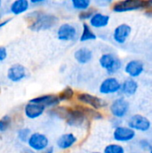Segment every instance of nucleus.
Listing matches in <instances>:
<instances>
[{
  "mask_svg": "<svg viewBox=\"0 0 152 153\" xmlns=\"http://www.w3.org/2000/svg\"><path fill=\"white\" fill-rule=\"evenodd\" d=\"M110 17L108 14H104L102 13L96 12L90 20V26L93 29H101L105 28L109 23Z\"/></svg>",
  "mask_w": 152,
  "mask_h": 153,
  "instance_id": "nucleus-19",
  "label": "nucleus"
},
{
  "mask_svg": "<svg viewBox=\"0 0 152 153\" xmlns=\"http://www.w3.org/2000/svg\"><path fill=\"white\" fill-rule=\"evenodd\" d=\"M104 153H125V149L123 146H121L120 144H116V143H112V144H108V146L105 147L104 149Z\"/></svg>",
  "mask_w": 152,
  "mask_h": 153,
  "instance_id": "nucleus-28",
  "label": "nucleus"
},
{
  "mask_svg": "<svg viewBox=\"0 0 152 153\" xmlns=\"http://www.w3.org/2000/svg\"><path fill=\"white\" fill-rule=\"evenodd\" d=\"M129 102L124 98H118L115 100L110 105V112L113 117L116 118H123L129 111Z\"/></svg>",
  "mask_w": 152,
  "mask_h": 153,
  "instance_id": "nucleus-9",
  "label": "nucleus"
},
{
  "mask_svg": "<svg viewBox=\"0 0 152 153\" xmlns=\"http://www.w3.org/2000/svg\"><path fill=\"white\" fill-rule=\"evenodd\" d=\"M76 100L80 103H82V104L86 105V107L89 106L91 108L96 109V110L101 109V108L108 106V103H107V101L105 100H103V99H101V98H99L98 96L87 93V92H80V93H78L76 95Z\"/></svg>",
  "mask_w": 152,
  "mask_h": 153,
  "instance_id": "nucleus-5",
  "label": "nucleus"
},
{
  "mask_svg": "<svg viewBox=\"0 0 152 153\" xmlns=\"http://www.w3.org/2000/svg\"><path fill=\"white\" fill-rule=\"evenodd\" d=\"M2 5H3V3H2V1L0 0V10L2 9ZM2 16H3L2 13H0V21H1V18H2Z\"/></svg>",
  "mask_w": 152,
  "mask_h": 153,
  "instance_id": "nucleus-36",
  "label": "nucleus"
},
{
  "mask_svg": "<svg viewBox=\"0 0 152 153\" xmlns=\"http://www.w3.org/2000/svg\"><path fill=\"white\" fill-rule=\"evenodd\" d=\"M45 110L46 108L43 106L29 102L24 107V115L29 119H37L44 114Z\"/></svg>",
  "mask_w": 152,
  "mask_h": 153,
  "instance_id": "nucleus-16",
  "label": "nucleus"
},
{
  "mask_svg": "<svg viewBox=\"0 0 152 153\" xmlns=\"http://www.w3.org/2000/svg\"><path fill=\"white\" fill-rule=\"evenodd\" d=\"M138 87H139L138 82L134 79L129 78L124 81V82L121 84L120 91H122V93H124L126 96H133L136 93Z\"/></svg>",
  "mask_w": 152,
  "mask_h": 153,
  "instance_id": "nucleus-21",
  "label": "nucleus"
},
{
  "mask_svg": "<svg viewBox=\"0 0 152 153\" xmlns=\"http://www.w3.org/2000/svg\"><path fill=\"white\" fill-rule=\"evenodd\" d=\"M55 152V148L53 146H48L46 150H44L41 153H54Z\"/></svg>",
  "mask_w": 152,
  "mask_h": 153,
  "instance_id": "nucleus-33",
  "label": "nucleus"
},
{
  "mask_svg": "<svg viewBox=\"0 0 152 153\" xmlns=\"http://www.w3.org/2000/svg\"><path fill=\"white\" fill-rule=\"evenodd\" d=\"M97 4H100V5H104V4L106 5V4H110V2H109V1H108H108H101V2H97Z\"/></svg>",
  "mask_w": 152,
  "mask_h": 153,
  "instance_id": "nucleus-34",
  "label": "nucleus"
},
{
  "mask_svg": "<svg viewBox=\"0 0 152 153\" xmlns=\"http://www.w3.org/2000/svg\"><path fill=\"white\" fill-rule=\"evenodd\" d=\"M91 153H100V152H91Z\"/></svg>",
  "mask_w": 152,
  "mask_h": 153,
  "instance_id": "nucleus-38",
  "label": "nucleus"
},
{
  "mask_svg": "<svg viewBox=\"0 0 152 153\" xmlns=\"http://www.w3.org/2000/svg\"><path fill=\"white\" fill-rule=\"evenodd\" d=\"M135 131L125 126H117L114 130L113 137L116 142L126 143L132 141L135 137Z\"/></svg>",
  "mask_w": 152,
  "mask_h": 153,
  "instance_id": "nucleus-13",
  "label": "nucleus"
},
{
  "mask_svg": "<svg viewBox=\"0 0 152 153\" xmlns=\"http://www.w3.org/2000/svg\"><path fill=\"white\" fill-rule=\"evenodd\" d=\"M29 102L41 105L46 108H53L59 106L60 100L58 99V96L56 94H45V95H41V96L33 98Z\"/></svg>",
  "mask_w": 152,
  "mask_h": 153,
  "instance_id": "nucleus-12",
  "label": "nucleus"
},
{
  "mask_svg": "<svg viewBox=\"0 0 152 153\" xmlns=\"http://www.w3.org/2000/svg\"><path fill=\"white\" fill-rule=\"evenodd\" d=\"M7 79L13 82H19L27 77V70L21 64H14L11 65L6 74Z\"/></svg>",
  "mask_w": 152,
  "mask_h": 153,
  "instance_id": "nucleus-11",
  "label": "nucleus"
},
{
  "mask_svg": "<svg viewBox=\"0 0 152 153\" xmlns=\"http://www.w3.org/2000/svg\"><path fill=\"white\" fill-rule=\"evenodd\" d=\"M96 39H97V35L93 31L92 28L88 23L84 22L82 24V33L80 36V41L86 42L90 40H94Z\"/></svg>",
  "mask_w": 152,
  "mask_h": 153,
  "instance_id": "nucleus-23",
  "label": "nucleus"
},
{
  "mask_svg": "<svg viewBox=\"0 0 152 153\" xmlns=\"http://www.w3.org/2000/svg\"><path fill=\"white\" fill-rule=\"evenodd\" d=\"M73 57H74L75 61L78 64H80V65H87L92 60L93 52L90 48L82 47V48H78L74 52Z\"/></svg>",
  "mask_w": 152,
  "mask_h": 153,
  "instance_id": "nucleus-18",
  "label": "nucleus"
},
{
  "mask_svg": "<svg viewBox=\"0 0 152 153\" xmlns=\"http://www.w3.org/2000/svg\"><path fill=\"white\" fill-rule=\"evenodd\" d=\"M75 107L77 108H79L84 114V116L87 117V119L100 120V119L103 118L102 114L99 111L96 110V109H93L91 108H89V107H86V106H83V105H75Z\"/></svg>",
  "mask_w": 152,
  "mask_h": 153,
  "instance_id": "nucleus-22",
  "label": "nucleus"
},
{
  "mask_svg": "<svg viewBox=\"0 0 152 153\" xmlns=\"http://www.w3.org/2000/svg\"><path fill=\"white\" fill-rule=\"evenodd\" d=\"M144 71L143 63L139 60H131L125 65V72L132 78L140 76Z\"/></svg>",
  "mask_w": 152,
  "mask_h": 153,
  "instance_id": "nucleus-17",
  "label": "nucleus"
},
{
  "mask_svg": "<svg viewBox=\"0 0 152 153\" xmlns=\"http://www.w3.org/2000/svg\"><path fill=\"white\" fill-rule=\"evenodd\" d=\"M28 146L36 152H42L49 146L47 136L42 133H32L27 142Z\"/></svg>",
  "mask_w": 152,
  "mask_h": 153,
  "instance_id": "nucleus-7",
  "label": "nucleus"
},
{
  "mask_svg": "<svg viewBox=\"0 0 152 153\" xmlns=\"http://www.w3.org/2000/svg\"><path fill=\"white\" fill-rule=\"evenodd\" d=\"M11 20H12V19L9 18V19H5V20H3V21H0V30H1L3 27H4L5 25H7V24L10 22Z\"/></svg>",
  "mask_w": 152,
  "mask_h": 153,
  "instance_id": "nucleus-32",
  "label": "nucleus"
},
{
  "mask_svg": "<svg viewBox=\"0 0 152 153\" xmlns=\"http://www.w3.org/2000/svg\"><path fill=\"white\" fill-rule=\"evenodd\" d=\"M7 57V50L4 46H0V62H3Z\"/></svg>",
  "mask_w": 152,
  "mask_h": 153,
  "instance_id": "nucleus-30",
  "label": "nucleus"
},
{
  "mask_svg": "<svg viewBox=\"0 0 152 153\" xmlns=\"http://www.w3.org/2000/svg\"><path fill=\"white\" fill-rule=\"evenodd\" d=\"M132 31L131 26L125 23H122L116 27L113 32V39L118 44H124L129 38Z\"/></svg>",
  "mask_w": 152,
  "mask_h": 153,
  "instance_id": "nucleus-14",
  "label": "nucleus"
},
{
  "mask_svg": "<svg viewBox=\"0 0 152 153\" xmlns=\"http://www.w3.org/2000/svg\"><path fill=\"white\" fill-rule=\"evenodd\" d=\"M100 66L109 74L117 73L122 67V61L119 57L111 53L103 54L99 59Z\"/></svg>",
  "mask_w": 152,
  "mask_h": 153,
  "instance_id": "nucleus-3",
  "label": "nucleus"
},
{
  "mask_svg": "<svg viewBox=\"0 0 152 153\" xmlns=\"http://www.w3.org/2000/svg\"><path fill=\"white\" fill-rule=\"evenodd\" d=\"M146 14H147V15H149V16H152V8L151 9H150L149 11H147V12H146Z\"/></svg>",
  "mask_w": 152,
  "mask_h": 153,
  "instance_id": "nucleus-35",
  "label": "nucleus"
},
{
  "mask_svg": "<svg viewBox=\"0 0 152 153\" xmlns=\"http://www.w3.org/2000/svg\"><path fill=\"white\" fill-rule=\"evenodd\" d=\"M46 1L45 0H30V4L34 5V6H40L42 4H45Z\"/></svg>",
  "mask_w": 152,
  "mask_h": 153,
  "instance_id": "nucleus-31",
  "label": "nucleus"
},
{
  "mask_svg": "<svg viewBox=\"0 0 152 153\" xmlns=\"http://www.w3.org/2000/svg\"><path fill=\"white\" fill-rule=\"evenodd\" d=\"M31 131L30 128L24 127V128H21L19 129V131L17 132V138L18 140L22 143H27L30 134H31Z\"/></svg>",
  "mask_w": 152,
  "mask_h": 153,
  "instance_id": "nucleus-26",
  "label": "nucleus"
},
{
  "mask_svg": "<svg viewBox=\"0 0 152 153\" xmlns=\"http://www.w3.org/2000/svg\"><path fill=\"white\" fill-rule=\"evenodd\" d=\"M141 8H152V0H122L115 2L112 10L116 13L135 11Z\"/></svg>",
  "mask_w": 152,
  "mask_h": 153,
  "instance_id": "nucleus-2",
  "label": "nucleus"
},
{
  "mask_svg": "<svg viewBox=\"0 0 152 153\" xmlns=\"http://www.w3.org/2000/svg\"><path fill=\"white\" fill-rule=\"evenodd\" d=\"M26 19L30 22L29 29L33 31H40L49 30L56 25L59 19L53 13H45L40 10H36L29 13Z\"/></svg>",
  "mask_w": 152,
  "mask_h": 153,
  "instance_id": "nucleus-1",
  "label": "nucleus"
},
{
  "mask_svg": "<svg viewBox=\"0 0 152 153\" xmlns=\"http://www.w3.org/2000/svg\"><path fill=\"white\" fill-rule=\"evenodd\" d=\"M56 36L57 39L61 41H74L75 39H77L79 32L77 27L74 24L65 22L58 27L56 30Z\"/></svg>",
  "mask_w": 152,
  "mask_h": 153,
  "instance_id": "nucleus-6",
  "label": "nucleus"
},
{
  "mask_svg": "<svg viewBox=\"0 0 152 153\" xmlns=\"http://www.w3.org/2000/svg\"><path fill=\"white\" fill-rule=\"evenodd\" d=\"M151 153H152V148H151Z\"/></svg>",
  "mask_w": 152,
  "mask_h": 153,
  "instance_id": "nucleus-37",
  "label": "nucleus"
},
{
  "mask_svg": "<svg viewBox=\"0 0 152 153\" xmlns=\"http://www.w3.org/2000/svg\"><path fill=\"white\" fill-rule=\"evenodd\" d=\"M12 125V118L10 116L5 115L0 119V133L6 132Z\"/></svg>",
  "mask_w": 152,
  "mask_h": 153,
  "instance_id": "nucleus-27",
  "label": "nucleus"
},
{
  "mask_svg": "<svg viewBox=\"0 0 152 153\" xmlns=\"http://www.w3.org/2000/svg\"><path fill=\"white\" fill-rule=\"evenodd\" d=\"M25 153H31V152H25Z\"/></svg>",
  "mask_w": 152,
  "mask_h": 153,
  "instance_id": "nucleus-39",
  "label": "nucleus"
},
{
  "mask_svg": "<svg viewBox=\"0 0 152 153\" xmlns=\"http://www.w3.org/2000/svg\"><path fill=\"white\" fill-rule=\"evenodd\" d=\"M96 13L95 9L93 8H89L85 11H82V12H80L79 13V19L81 21H87V20H90V18L93 16V14Z\"/></svg>",
  "mask_w": 152,
  "mask_h": 153,
  "instance_id": "nucleus-29",
  "label": "nucleus"
},
{
  "mask_svg": "<svg viewBox=\"0 0 152 153\" xmlns=\"http://www.w3.org/2000/svg\"><path fill=\"white\" fill-rule=\"evenodd\" d=\"M151 126V121L142 115H133L128 120V127L133 129V131H141V132H147L150 130Z\"/></svg>",
  "mask_w": 152,
  "mask_h": 153,
  "instance_id": "nucleus-8",
  "label": "nucleus"
},
{
  "mask_svg": "<svg viewBox=\"0 0 152 153\" xmlns=\"http://www.w3.org/2000/svg\"><path fill=\"white\" fill-rule=\"evenodd\" d=\"M78 139L73 133H66L60 135L56 141V146L59 150L65 151L72 148L76 143Z\"/></svg>",
  "mask_w": 152,
  "mask_h": 153,
  "instance_id": "nucleus-15",
  "label": "nucleus"
},
{
  "mask_svg": "<svg viewBox=\"0 0 152 153\" xmlns=\"http://www.w3.org/2000/svg\"><path fill=\"white\" fill-rule=\"evenodd\" d=\"M30 2L28 0L13 1L9 6V12L13 15H20L26 13L30 9Z\"/></svg>",
  "mask_w": 152,
  "mask_h": 153,
  "instance_id": "nucleus-20",
  "label": "nucleus"
},
{
  "mask_svg": "<svg viewBox=\"0 0 152 153\" xmlns=\"http://www.w3.org/2000/svg\"><path fill=\"white\" fill-rule=\"evenodd\" d=\"M58 99L61 101H68L71 100L73 96H74V91L71 87H66L58 95Z\"/></svg>",
  "mask_w": 152,
  "mask_h": 153,
  "instance_id": "nucleus-25",
  "label": "nucleus"
},
{
  "mask_svg": "<svg viewBox=\"0 0 152 153\" xmlns=\"http://www.w3.org/2000/svg\"><path fill=\"white\" fill-rule=\"evenodd\" d=\"M121 83L115 77H108L102 81L99 85V91L103 95H110L115 94L120 91Z\"/></svg>",
  "mask_w": 152,
  "mask_h": 153,
  "instance_id": "nucleus-10",
  "label": "nucleus"
},
{
  "mask_svg": "<svg viewBox=\"0 0 152 153\" xmlns=\"http://www.w3.org/2000/svg\"><path fill=\"white\" fill-rule=\"evenodd\" d=\"M91 1L90 0H73L72 6L73 9L82 12L89 8H90Z\"/></svg>",
  "mask_w": 152,
  "mask_h": 153,
  "instance_id": "nucleus-24",
  "label": "nucleus"
},
{
  "mask_svg": "<svg viewBox=\"0 0 152 153\" xmlns=\"http://www.w3.org/2000/svg\"><path fill=\"white\" fill-rule=\"evenodd\" d=\"M64 120L69 126L78 128V127H82L88 119L84 116V114L74 106L73 108L67 107Z\"/></svg>",
  "mask_w": 152,
  "mask_h": 153,
  "instance_id": "nucleus-4",
  "label": "nucleus"
}]
</instances>
